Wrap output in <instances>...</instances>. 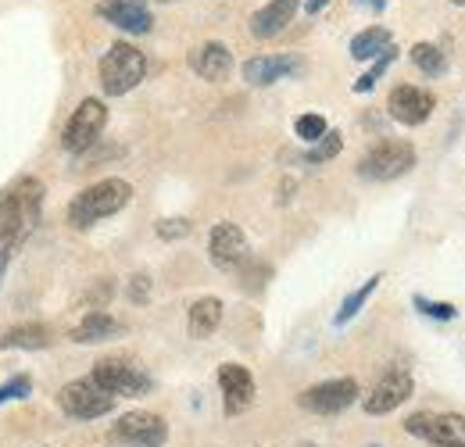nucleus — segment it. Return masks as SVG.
Masks as SVG:
<instances>
[{"label":"nucleus","mask_w":465,"mask_h":447,"mask_svg":"<svg viewBox=\"0 0 465 447\" xmlns=\"http://www.w3.org/2000/svg\"><path fill=\"white\" fill-rule=\"evenodd\" d=\"M44 183L25 175L15 186H7L0 194V247L11 254L15 247H22V240L33 233V225L40 219L44 208Z\"/></svg>","instance_id":"1"},{"label":"nucleus","mask_w":465,"mask_h":447,"mask_svg":"<svg viewBox=\"0 0 465 447\" xmlns=\"http://www.w3.org/2000/svg\"><path fill=\"white\" fill-rule=\"evenodd\" d=\"M133 201V186L125 179H101L86 190H79L68 204V225L72 229H90L108 215H118Z\"/></svg>","instance_id":"2"},{"label":"nucleus","mask_w":465,"mask_h":447,"mask_svg":"<svg viewBox=\"0 0 465 447\" xmlns=\"http://www.w3.org/2000/svg\"><path fill=\"white\" fill-rule=\"evenodd\" d=\"M147 75V57L133 44H112V51L101 57V90L108 97H125L136 90Z\"/></svg>","instance_id":"3"},{"label":"nucleus","mask_w":465,"mask_h":447,"mask_svg":"<svg viewBox=\"0 0 465 447\" xmlns=\"http://www.w3.org/2000/svg\"><path fill=\"white\" fill-rule=\"evenodd\" d=\"M90 383H97L112 397H143L154 387V380L129 358H101L90 372Z\"/></svg>","instance_id":"4"},{"label":"nucleus","mask_w":465,"mask_h":447,"mask_svg":"<svg viewBox=\"0 0 465 447\" xmlns=\"http://www.w3.org/2000/svg\"><path fill=\"white\" fill-rule=\"evenodd\" d=\"M104 125H108V108H104V101H101V97H86V101L72 112V118L64 122V129H61V147H64L68 154H86V151L101 140Z\"/></svg>","instance_id":"5"},{"label":"nucleus","mask_w":465,"mask_h":447,"mask_svg":"<svg viewBox=\"0 0 465 447\" xmlns=\"http://www.w3.org/2000/svg\"><path fill=\"white\" fill-rule=\"evenodd\" d=\"M415 165V147L408 140H380L361 162H358V175L372 179V183H391L401 179L405 172Z\"/></svg>","instance_id":"6"},{"label":"nucleus","mask_w":465,"mask_h":447,"mask_svg":"<svg viewBox=\"0 0 465 447\" xmlns=\"http://www.w3.org/2000/svg\"><path fill=\"white\" fill-rule=\"evenodd\" d=\"M405 433L437 447H465V415H459V412H444V415L415 412L405 419Z\"/></svg>","instance_id":"7"},{"label":"nucleus","mask_w":465,"mask_h":447,"mask_svg":"<svg viewBox=\"0 0 465 447\" xmlns=\"http://www.w3.org/2000/svg\"><path fill=\"white\" fill-rule=\"evenodd\" d=\"M58 404L64 415L86 422V419H101V415H108V412L115 408V397L104 393L97 383H90V380H72V383L61 387Z\"/></svg>","instance_id":"8"},{"label":"nucleus","mask_w":465,"mask_h":447,"mask_svg":"<svg viewBox=\"0 0 465 447\" xmlns=\"http://www.w3.org/2000/svg\"><path fill=\"white\" fill-rule=\"evenodd\" d=\"M358 380L351 376H341V380H326V383H315L297 397V404L304 412H315V415H341L348 412L351 404L358 401Z\"/></svg>","instance_id":"9"},{"label":"nucleus","mask_w":465,"mask_h":447,"mask_svg":"<svg viewBox=\"0 0 465 447\" xmlns=\"http://www.w3.org/2000/svg\"><path fill=\"white\" fill-rule=\"evenodd\" d=\"M208 258L215 269L223 273H240V265L251 258V247H247V236L236 223H219L208 236Z\"/></svg>","instance_id":"10"},{"label":"nucleus","mask_w":465,"mask_h":447,"mask_svg":"<svg viewBox=\"0 0 465 447\" xmlns=\"http://www.w3.org/2000/svg\"><path fill=\"white\" fill-rule=\"evenodd\" d=\"M115 437L129 447H162L169 441V422L154 412H129L115 422Z\"/></svg>","instance_id":"11"},{"label":"nucleus","mask_w":465,"mask_h":447,"mask_svg":"<svg viewBox=\"0 0 465 447\" xmlns=\"http://www.w3.org/2000/svg\"><path fill=\"white\" fill-rule=\"evenodd\" d=\"M437 108V97L430 94V90H422V86H394L391 90V97H387V112L394 122H401V125H422L430 114Z\"/></svg>","instance_id":"12"},{"label":"nucleus","mask_w":465,"mask_h":447,"mask_svg":"<svg viewBox=\"0 0 465 447\" xmlns=\"http://www.w3.org/2000/svg\"><path fill=\"white\" fill-rule=\"evenodd\" d=\"M219 387H223V408L226 415H243L251 404H254V376L247 365H236V362H226L219 365Z\"/></svg>","instance_id":"13"},{"label":"nucleus","mask_w":465,"mask_h":447,"mask_svg":"<svg viewBox=\"0 0 465 447\" xmlns=\"http://www.w3.org/2000/svg\"><path fill=\"white\" fill-rule=\"evenodd\" d=\"M415 391V383H411V376H408L405 369H391L372 391L365 393V412L369 415H387V412H394V408H401L408 397Z\"/></svg>","instance_id":"14"},{"label":"nucleus","mask_w":465,"mask_h":447,"mask_svg":"<svg viewBox=\"0 0 465 447\" xmlns=\"http://www.w3.org/2000/svg\"><path fill=\"white\" fill-rule=\"evenodd\" d=\"M97 15L104 22H112L115 29H122V33H133V36H143L154 25V15H151V7L143 0H101Z\"/></svg>","instance_id":"15"},{"label":"nucleus","mask_w":465,"mask_h":447,"mask_svg":"<svg viewBox=\"0 0 465 447\" xmlns=\"http://www.w3.org/2000/svg\"><path fill=\"white\" fill-rule=\"evenodd\" d=\"M304 68V61L293 55H262V57H247L243 61V83H251V86H272V83H280V79H287L293 72H301Z\"/></svg>","instance_id":"16"},{"label":"nucleus","mask_w":465,"mask_h":447,"mask_svg":"<svg viewBox=\"0 0 465 447\" xmlns=\"http://www.w3.org/2000/svg\"><path fill=\"white\" fill-rule=\"evenodd\" d=\"M297 7H301V0H269L265 7H258V11L251 15V22H247L251 36H254V40H272V36H280L293 22Z\"/></svg>","instance_id":"17"},{"label":"nucleus","mask_w":465,"mask_h":447,"mask_svg":"<svg viewBox=\"0 0 465 447\" xmlns=\"http://www.w3.org/2000/svg\"><path fill=\"white\" fill-rule=\"evenodd\" d=\"M190 68H193L201 79H208V83H223V79H230V72H232L230 47L219 44V40L201 44V47L190 55Z\"/></svg>","instance_id":"18"},{"label":"nucleus","mask_w":465,"mask_h":447,"mask_svg":"<svg viewBox=\"0 0 465 447\" xmlns=\"http://www.w3.org/2000/svg\"><path fill=\"white\" fill-rule=\"evenodd\" d=\"M54 343V330L44 326V323H22V326H11L0 333V347H18V351H44Z\"/></svg>","instance_id":"19"},{"label":"nucleus","mask_w":465,"mask_h":447,"mask_svg":"<svg viewBox=\"0 0 465 447\" xmlns=\"http://www.w3.org/2000/svg\"><path fill=\"white\" fill-rule=\"evenodd\" d=\"M186 326H190V336H197V340L212 336L223 326V301H219V297H197V301L190 304Z\"/></svg>","instance_id":"20"},{"label":"nucleus","mask_w":465,"mask_h":447,"mask_svg":"<svg viewBox=\"0 0 465 447\" xmlns=\"http://www.w3.org/2000/svg\"><path fill=\"white\" fill-rule=\"evenodd\" d=\"M122 333V323L108 312H86L83 323L72 330V340L75 343H101V340H112V336Z\"/></svg>","instance_id":"21"},{"label":"nucleus","mask_w":465,"mask_h":447,"mask_svg":"<svg viewBox=\"0 0 465 447\" xmlns=\"http://www.w3.org/2000/svg\"><path fill=\"white\" fill-rule=\"evenodd\" d=\"M391 40H394V36H391L387 25H369V29H361V33L351 40V57H354V61H376V57L391 47Z\"/></svg>","instance_id":"22"},{"label":"nucleus","mask_w":465,"mask_h":447,"mask_svg":"<svg viewBox=\"0 0 465 447\" xmlns=\"http://www.w3.org/2000/svg\"><path fill=\"white\" fill-rule=\"evenodd\" d=\"M411 65L426 75V79H440V75H448V55L437 47V44H415L411 47Z\"/></svg>","instance_id":"23"},{"label":"nucleus","mask_w":465,"mask_h":447,"mask_svg":"<svg viewBox=\"0 0 465 447\" xmlns=\"http://www.w3.org/2000/svg\"><path fill=\"white\" fill-rule=\"evenodd\" d=\"M380 280H383V276L376 273V276H369V280L361 283L358 290H351L348 297H344V304H341V312L333 315V323H337V326H348L351 319H354V315H358V312L365 308V301H369V297L376 293V286H380Z\"/></svg>","instance_id":"24"},{"label":"nucleus","mask_w":465,"mask_h":447,"mask_svg":"<svg viewBox=\"0 0 465 447\" xmlns=\"http://www.w3.org/2000/svg\"><path fill=\"white\" fill-rule=\"evenodd\" d=\"M341 151H344V136H341L337 129H330L322 140L312 144V151L304 154V162H308V165H326V162H333Z\"/></svg>","instance_id":"25"},{"label":"nucleus","mask_w":465,"mask_h":447,"mask_svg":"<svg viewBox=\"0 0 465 447\" xmlns=\"http://www.w3.org/2000/svg\"><path fill=\"white\" fill-rule=\"evenodd\" d=\"M394 57H398V51H394V47H387L383 55L372 61V68H369L365 75H358V79H354V86H351V90H354V94H369V90H372V86L383 79V72L394 65Z\"/></svg>","instance_id":"26"},{"label":"nucleus","mask_w":465,"mask_h":447,"mask_svg":"<svg viewBox=\"0 0 465 447\" xmlns=\"http://www.w3.org/2000/svg\"><path fill=\"white\" fill-rule=\"evenodd\" d=\"M411 304H415L426 319H437V323H451V319H459V308H455V304H448V301H430V297L415 293V297H411Z\"/></svg>","instance_id":"27"},{"label":"nucleus","mask_w":465,"mask_h":447,"mask_svg":"<svg viewBox=\"0 0 465 447\" xmlns=\"http://www.w3.org/2000/svg\"><path fill=\"white\" fill-rule=\"evenodd\" d=\"M293 133H297L304 144H315V140H322V136L330 133V125H326V118H322V114H297Z\"/></svg>","instance_id":"28"},{"label":"nucleus","mask_w":465,"mask_h":447,"mask_svg":"<svg viewBox=\"0 0 465 447\" xmlns=\"http://www.w3.org/2000/svg\"><path fill=\"white\" fill-rule=\"evenodd\" d=\"M190 229H193V223L190 219H162V223L154 225V233L162 236V240H183V236H190Z\"/></svg>","instance_id":"29"},{"label":"nucleus","mask_w":465,"mask_h":447,"mask_svg":"<svg viewBox=\"0 0 465 447\" xmlns=\"http://www.w3.org/2000/svg\"><path fill=\"white\" fill-rule=\"evenodd\" d=\"M33 393V380L29 376H15V380H7L4 387H0V404L4 401H25Z\"/></svg>","instance_id":"30"},{"label":"nucleus","mask_w":465,"mask_h":447,"mask_svg":"<svg viewBox=\"0 0 465 447\" xmlns=\"http://www.w3.org/2000/svg\"><path fill=\"white\" fill-rule=\"evenodd\" d=\"M125 293H129L133 304H147V301H151V276H143V273L133 276L129 286H125Z\"/></svg>","instance_id":"31"},{"label":"nucleus","mask_w":465,"mask_h":447,"mask_svg":"<svg viewBox=\"0 0 465 447\" xmlns=\"http://www.w3.org/2000/svg\"><path fill=\"white\" fill-rule=\"evenodd\" d=\"M112 293H115V286H112V280H101L97 286H94V290H90V293H86V301H83V304H86V308H94V304L101 301V308H104V304L112 301Z\"/></svg>","instance_id":"32"},{"label":"nucleus","mask_w":465,"mask_h":447,"mask_svg":"<svg viewBox=\"0 0 465 447\" xmlns=\"http://www.w3.org/2000/svg\"><path fill=\"white\" fill-rule=\"evenodd\" d=\"M326 4H330V0H304V11H308V15H319Z\"/></svg>","instance_id":"33"},{"label":"nucleus","mask_w":465,"mask_h":447,"mask_svg":"<svg viewBox=\"0 0 465 447\" xmlns=\"http://www.w3.org/2000/svg\"><path fill=\"white\" fill-rule=\"evenodd\" d=\"M354 4H369L372 11H383L387 7V0H354Z\"/></svg>","instance_id":"34"},{"label":"nucleus","mask_w":465,"mask_h":447,"mask_svg":"<svg viewBox=\"0 0 465 447\" xmlns=\"http://www.w3.org/2000/svg\"><path fill=\"white\" fill-rule=\"evenodd\" d=\"M7 262H11V254L0 247V280H4V269H7Z\"/></svg>","instance_id":"35"},{"label":"nucleus","mask_w":465,"mask_h":447,"mask_svg":"<svg viewBox=\"0 0 465 447\" xmlns=\"http://www.w3.org/2000/svg\"><path fill=\"white\" fill-rule=\"evenodd\" d=\"M451 4H459V7H465V0H451Z\"/></svg>","instance_id":"36"},{"label":"nucleus","mask_w":465,"mask_h":447,"mask_svg":"<svg viewBox=\"0 0 465 447\" xmlns=\"http://www.w3.org/2000/svg\"><path fill=\"white\" fill-rule=\"evenodd\" d=\"M301 447H315V444H301Z\"/></svg>","instance_id":"37"},{"label":"nucleus","mask_w":465,"mask_h":447,"mask_svg":"<svg viewBox=\"0 0 465 447\" xmlns=\"http://www.w3.org/2000/svg\"><path fill=\"white\" fill-rule=\"evenodd\" d=\"M162 4H173V0H162Z\"/></svg>","instance_id":"38"}]
</instances>
